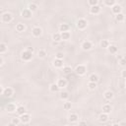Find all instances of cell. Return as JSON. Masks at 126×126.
I'll list each match as a JSON object with an SVG mask.
<instances>
[{
  "label": "cell",
  "instance_id": "21",
  "mask_svg": "<svg viewBox=\"0 0 126 126\" xmlns=\"http://www.w3.org/2000/svg\"><path fill=\"white\" fill-rule=\"evenodd\" d=\"M99 81V77L96 74H91L89 77V82H93V83H96Z\"/></svg>",
  "mask_w": 126,
  "mask_h": 126
},
{
  "label": "cell",
  "instance_id": "9",
  "mask_svg": "<svg viewBox=\"0 0 126 126\" xmlns=\"http://www.w3.org/2000/svg\"><path fill=\"white\" fill-rule=\"evenodd\" d=\"M31 119H32V117H31V115H30L29 113H25V114H23L22 116H20L21 123H23V124H28V123H30V122H31Z\"/></svg>",
  "mask_w": 126,
  "mask_h": 126
},
{
  "label": "cell",
  "instance_id": "45",
  "mask_svg": "<svg viewBox=\"0 0 126 126\" xmlns=\"http://www.w3.org/2000/svg\"><path fill=\"white\" fill-rule=\"evenodd\" d=\"M119 125H120V126H126V121H121V122L119 123Z\"/></svg>",
  "mask_w": 126,
  "mask_h": 126
},
{
  "label": "cell",
  "instance_id": "38",
  "mask_svg": "<svg viewBox=\"0 0 126 126\" xmlns=\"http://www.w3.org/2000/svg\"><path fill=\"white\" fill-rule=\"evenodd\" d=\"M11 122L13 123V124H15L16 126L19 124V123H21V120H20V117H13L12 119H11Z\"/></svg>",
  "mask_w": 126,
  "mask_h": 126
},
{
  "label": "cell",
  "instance_id": "42",
  "mask_svg": "<svg viewBox=\"0 0 126 126\" xmlns=\"http://www.w3.org/2000/svg\"><path fill=\"white\" fill-rule=\"evenodd\" d=\"M121 77H122L123 79H126V70H122V72H121Z\"/></svg>",
  "mask_w": 126,
  "mask_h": 126
},
{
  "label": "cell",
  "instance_id": "30",
  "mask_svg": "<svg viewBox=\"0 0 126 126\" xmlns=\"http://www.w3.org/2000/svg\"><path fill=\"white\" fill-rule=\"evenodd\" d=\"M109 45H110V43H109V41L107 39H102L100 41V47H102V48H106L107 49Z\"/></svg>",
  "mask_w": 126,
  "mask_h": 126
},
{
  "label": "cell",
  "instance_id": "29",
  "mask_svg": "<svg viewBox=\"0 0 126 126\" xmlns=\"http://www.w3.org/2000/svg\"><path fill=\"white\" fill-rule=\"evenodd\" d=\"M69 96H70V95H69V93L66 92V91L60 93V98H61L62 100H67V99L69 98Z\"/></svg>",
  "mask_w": 126,
  "mask_h": 126
},
{
  "label": "cell",
  "instance_id": "2",
  "mask_svg": "<svg viewBox=\"0 0 126 126\" xmlns=\"http://www.w3.org/2000/svg\"><path fill=\"white\" fill-rule=\"evenodd\" d=\"M75 73L79 76H84L86 73H87V67L83 64H80V65H77L76 68H75Z\"/></svg>",
  "mask_w": 126,
  "mask_h": 126
},
{
  "label": "cell",
  "instance_id": "26",
  "mask_svg": "<svg viewBox=\"0 0 126 126\" xmlns=\"http://www.w3.org/2000/svg\"><path fill=\"white\" fill-rule=\"evenodd\" d=\"M7 50H8L7 44H6V43H4V42H1V43H0V54H1V55H3Z\"/></svg>",
  "mask_w": 126,
  "mask_h": 126
},
{
  "label": "cell",
  "instance_id": "27",
  "mask_svg": "<svg viewBox=\"0 0 126 126\" xmlns=\"http://www.w3.org/2000/svg\"><path fill=\"white\" fill-rule=\"evenodd\" d=\"M115 20H116L118 23H122V22H124V20H125V15H124L123 13H120V14H118V15L115 16Z\"/></svg>",
  "mask_w": 126,
  "mask_h": 126
},
{
  "label": "cell",
  "instance_id": "4",
  "mask_svg": "<svg viewBox=\"0 0 126 126\" xmlns=\"http://www.w3.org/2000/svg\"><path fill=\"white\" fill-rule=\"evenodd\" d=\"M32 58V53L30 52V51H28V50H25V51H23L21 53V59L23 61H26L27 62V61H30Z\"/></svg>",
  "mask_w": 126,
  "mask_h": 126
},
{
  "label": "cell",
  "instance_id": "19",
  "mask_svg": "<svg viewBox=\"0 0 126 126\" xmlns=\"http://www.w3.org/2000/svg\"><path fill=\"white\" fill-rule=\"evenodd\" d=\"M25 30H26L25 24H23V23H18V24L16 25V31H17L18 32H25Z\"/></svg>",
  "mask_w": 126,
  "mask_h": 126
},
{
  "label": "cell",
  "instance_id": "48",
  "mask_svg": "<svg viewBox=\"0 0 126 126\" xmlns=\"http://www.w3.org/2000/svg\"><path fill=\"white\" fill-rule=\"evenodd\" d=\"M7 126H16V125H15V124H13L12 122H10V123H9V124H8Z\"/></svg>",
  "mask_w": 126,
  "mask_h": 126
},
{
  "label": "cell",
  "instance_id": "33",
  "mask_svg": "<svg viewBox=\"0 0 126 126\" xmlns=\"http://www.w3.org/2000/svg\"><path fill=\"white\" fill-rule=\"evenodd\" d=\"M28 9L33 13L34 11H36V10H37V5H36L35 3H30V4H29V8H28Z\"/></svg>",
  "mask_w": 126,
  "mask_h": 126
},
{
  "label": "cell",
  "instance_id": "39",
  "mask_svg": "<svg viewBox=\"0 0 126 126\" xmlns=\"http://www.w3.org/2000/svg\"><path fill=\"white\" fill-rule=\"evenodd\" d=\"M55 58H56V59H61V60H63V58H64L63 52H57V53L55 54Z\"/></svg>",
  "mask_w": 126,
  "mask_h": 126
},
{
  "label": "cell",
  "instance_id": "34",
  "mask_svg": "<svg viewBox=\"0 0 126 126\" xmlns=\"http://www.w3.org/2000/svg\"><path fill=\"white\" fill-rule=\"evenodd\" d=\"M37 56L39 58H45L46 57V51L44 49H39L37 52Z\"/></svg>",
  "mask_w": 126,
  "mask_h": 126
},
{
  "label": "cell",
  "instance_id": "10",
  "mask_svg": "<svg viewBox=\"0 0 126 126\" xmlns=\"http://www.w3.org/2000/svg\"><path fill=\"white\" fill-rule=\"evenodd\" d=\"M111 11H112V13L116 16V15L122 13V7H121V5H119V4L116 3V4L111 8Z\"/></svg>",
  "mask_w": 126,
  "mask_h": 126
},
{
  "label": "cell",
  "instance_id": "6",
  "mask_svg": "<svg viewBox=\"0 0 126 126\" xmlns=\"http://www.w3.org/2000/svg\"><path fill=\"white\" fill-rule=\"evenodd\" d=\"M81 47H82L83 50L88 51V50H91V49L93 48V43H92V41H90V40H84V41L82 42Z\"/></svg>",
  "mask_w": 126,
  "mask_h": 126
},
{
  "label": "cell",
  "instance_id": "25",
  "mask_svg": "<svg viewBox=\"0 0 126 126\" xmlns=\"http://www.w3.org/2000/svg\"><path fill=\"white\" fill-rule=\"evenodd\" d=\"M115 4H116L115 0H105V1H103V5L107 6V7H110V8H112Z\"/></svg>",
  "mask_w": 126,
  "mask_h": 126
},
{
  "label": "cell",
  "instance_id": "44",
  "mask_svg": "<svg viewBox=\"0 0 126 126\" xmlns=\"http://www.w3.org/2000/svg\"><path fill=\"white\" fill-rule=\"evenodd\" d=\"M26 50H28V51H30V52L32 53V52H33V47H31V46H30V47H27Z\"/></svg>",
  "mask_w": 126,
  "mask_h": 126
},
{
  "label": "cell",
  "instance_id": "28",
  "mask_svg": "<svg viewBox=\"0 0 126 126\" xmlns=\"http://www.w3.org/2000/svg\"><path fill=\"white\" fill-rule=\"evenodd\" d=\"M59 89H60V88L58 87L57 84H51L50 87H49V90H50L51 93H57V92L59 91Z\"/></svg>",
  "mask_w": 126,
  "mask_h": 126
},
{
  "label": "cell",
  "instance_id": "7",
  "mask_svg": "<svg viewBox=\"0 0 126 126\" xmlns=\"http://www.w3.org/2000/svg\"><path fill=\"white\" fill-rule=\"evenodd\" d=\"M21 15H22V17H23L24 19L30 20V19L32 17V11H30L28 8H26V9L22 10V12H21Z\"/></svg>",
  "mask_w": 126,
  "mask_h": 126
},
{
  "label": "cell",
  "instance_id": "16",
  "mask_svg": "<svg viewBox=\"0 0 126 126\" xmlns=\"http://www.w3.org/2000/svg\"><path fill=\"white\" fill-rule=\"evenodd\" d=\"M78 120H79V116L76 113H71L68 117V121L71 123H76V122H78Z\"/></svg>",
  "mask_w": 126,
  "mask_h": 126
},
{
  "label": "cell",
  "instance_id": "52",
  "mask_svg": "<svg viewBox=\"0 0 126 126\" xmlns=\"http://www.w3.org/2000/svg\"><path fill=\"white\" fill-rule=\"evenodd\" d=\"M125 87H126V83H125Z\"/></svg>",
  "mask_w": 126,
  "mask_h": 126
},
{
  "label": "cell",
  "instance_id": "5",
  "mask_svg": "<svg viewBox=\"0 0 126 126\" xmlns=\"http://www.w3.org/2000/svg\"><path fill=\"white\" fill-rule=\"evenodd\" d=\"M5 108H6V110H7L9 113H13V112L17 111L18 106H17V105H16V103H14V102H9V103H7V104H6Z\"/></svg>",
  "mask_w": 126,
  "mask_h": 126
},
{
  "label": "cell",
  "instance_id": "43",
  "mask_svg": "<svg viewBox=\"0 0 126 126\" xmlns=\"http://www.w3.org/2000/svg\"><path fill=\"white\" fill-rule=\"evenodd\" d=\"M4 64V58H3V56L2 55H0V65L2 66Z\"/></svg>",
  "mask_w": 126,
  "mask_h": 126
},
{
  "label": "cell",
  "instance_id": "1",
  "mask_svg": "<svg viewBox=\"0 0 126 126\" xmlns=\"http://www.w3.org/2000/svg\"><path fill=\"white\" fill-rule=\"evenodd\" d=\"M13 21V15L9 12H5L1 14V22L4 24H9Z\"/></svg>",
  "mask_w": 126,
  "mask_h": 126
},
{
  "label": "cell",
  "instance_id": "8",
  "mask_svg": "<svg viewBox=\"0 0 126 126\" xmlns=\"http://www.w3.org/2000/svg\"><path fill=\"white\" fill-rule=\"evenodd\" d=\"M32 34L34 36V37H39L41 34H42V30L39 28V27H33L32 29Z\"/></svg>",
  "mask_w": 126,
  "mask_h": 126
},
{
  "label": "cell",
  "instance_id": "46",
  "mask_svg": "<svg viewBox=\"0 0 126 126\" xmlns=\"http://www.w3.org/2000/svg\"><path fill=\"white\" fill-rule=\"evenodd\" d=\"M4 90H5V88L3 87V86H1V94L3 95V93H4Z\"/></svg>",
  "mask_w": 126,
  "mask_h": 126
},
{
  "label": "cell",
  "instance_id": "11",
  "mask_svg": "<svg viewBox=\"0 0 126 126\" xmlns=\"http://www.w3.org/2000/svg\"><path fill=\"white\" fill-rule=\"evenodd\" d=\"M101 11V7L99 5H96V6H94V7H91L90 8V13L92 15H97L99 14Z\"/></svg>",
  "mask_w": 126,
  "mask_h": 126
},
{
  "label": "cell",
  "instance_id": "3",
  "mask_svg": "<svg viewBox=\"0 0 126 126\" xmlns=\"http://www.w3.org/2000/svg\"><path fill=\"white\" fill-rule=\"evenodd\" d=\"M76 27H77V29H79L80 31H83V30H85L87 27H88V22H87V20H85V19H79L78 21H77V23H76Z\"/></svg>",
  "mask_w": 126,
  "mask_h": 126
},
{
  "label": "cell",
  "instance_id": "36",
  "mask_svg": "<svg viewBox=\"0 0 126 126\" xmlns=\"http://www.w3.org/2000/svg\"><path fill=\"white\" fill-rule=\"evenodd\" d=\"M71 107H72L71 102H69V101H65V102L63 103V108H64L65 110H69V109H71Z\"/></svg>",
  "mask_w": 126,
  "mask_h": 126
},
{
  "label": "cell",
  "instance_id": "40",
  "mask_svg": "<svg viewBox=\"0 0 126 126\" xmlns=\"http://www.w3.org/2000/svg\"><path fill=\"white\" fill-rule=\"evenodd\" d=\"M119 64H120V66H125L126 65V58H122L121 60H119Z\"/></svg>",
  "mask_w": 126,
  "mask_h": 126
},
{
  "label": "cell",
  "instance_id": "41",
  "mask_svg": "<svg viewBox=\"0 0 126 126\" xmlns=\"http://www.w3.org/2000/svg\"><path fill=\"white\" fill-rule=\"evenodd\" d=\"M79 126H88V124H87V122L85 120H81L79 122Z\"/></svg>",
  "mask_w": 126,
  "mask_h": 126
},
{
  "label": "cell",
  "instance_id": "14",
  "mask_svg": "<svg viewBox=\"0 0 126 126\" xmlns=\"http://www.w3.org/2000/svg\"><path fill=\"white\" fill-rule=\"evenodd\" d=\"M108 118H109L108 114L103 113V112H101V113L98 115V121H99L100 123H105L106 121H108Z\"/></svg>",
  "mask_w": 126,
  "mask_h": 126
},
{
  "label": "cell",
  "instance_id": "17",
  "mask_svg": "<svg viewBox=\"0 0 126 126\" xmlns=\"http://www.w3.org/2000/svg\"><path fill=\"white\" fill-rule=\"evenodd\" d=\"M57 85H58V87L60 88V89H63V88H65V87H67V84H68V82H67V80L66 79H59L58 81H57V83H56Z\"/></svg>",
  "mask_w": 126,
  "mask_h": 126
},
{
  "label": "cell",
  "instance_id": "47",
  "mask_svg": "<svg viewBox=\"0 0 126 126\" xmlns=\"http://www.w3.org/2000/svg\"><path fill=\"white\" fill-rule=\"evenodd\" d=\"M122 58H123V57H122V56H120V55H118V56H117V60H121Z\"/></svg>",
  "mask_w": 126,
  "mask_h": 126
},
{
  "label": "cell",
  "instance_id": "15",
  "mask_svg": "<svg viewBox=\"0 0 126 126\" xmlns=\"http://www.w3.org/2000/svg\"><path fill=\"white\" fill-rule=\"evenodd\" d=\"M63 60L61 59H54L53 60V66L56 68V69H60V68H63Z\"/></svg>",
  "mask_w": 126,
  "mask_h": 126
},
{
  "label": "cell",
  "instance_id": "31",
  "mask_svg": "<svg viewBox=\"0 0 126 126\" xmlns=\"http://www.w3.org/2000/svg\"><path fill=\"white\" fill-rule=\"evenodd\" d=\"M61 37L63 40H68L71 37V33L69 32H61Z\"/></svg>",
  "mask_w": 126,
  "mask_h": 126
},
{
  "label": "cell",
  "instance_id": "22",
  "mask_svg": "<svg viewBox=\"0 0 126 126\" xmlns=\"http://www.w3.org/2000/svg\"><path fill=\"white\" fill-rule=\"evenodd\" d=\"M68 30H69V25L68 24H66V23L60 24V26H59V32H68Z\"/></svg>",
  "mask_w": 126,
  "mask_h": 126
},
{
  "label": "cell",
  "instance_id": "12",
  "mask_svg": "<svg viewBox=\"0 0 126 126\" xmlns=\"http://www.w3.org/2000/svg\"><path fill=\"white\" fill-rule=\"evenodd\" d=\"M103 97L106 99V100H111L113 97H114V94L112 91L108 90V91H105L104 94H103Z\"/></svg>",
  "mask_w": 126,
  "mask_h": 126
},
{
  "label": "cell",
  "instance_id": "51",
  "mask_svg": "<svg viewBox=\"0 0 126 126\" xmlns=\"http://www.w3.org/2000/svg\"><path fill=\"white\" fill-rule=\"evenodd\" d=\"M125 94H126V91H125Z\"/></svg>",
  "mask_w": 126,
  "mask_h": 126
},
{
  "label": "cell",
  "instance_id": "18",
  "mask_svg": "<svg viewBox=\"0 0 126 126\" xmlns=\"http://www.w3.org/2000/svg\"><path fill=\"white\" fill-rule=\"evenodd\" d=\"M111 110H112V106H111L110 104L105 103V104H103V105H102V112H103V113L109 114V113L111 112Z\"/></svg>",
  "mask_w": 126,
  "mask_h": 126
},
{
  "label": "cell",
  "instance_id": "24",
  "mask_svg": "<svg viewBox=\"0 0 126 126\" xmlns=\"http://www.w3.org/2000/svg\"><path fill=\"white\" fill-rule=\"evenodd\" d=\"M17 114L18 115H20V116H22L23 114H25V113H27L26 112V108H25V106H23V105H19L18 106V108H17Z\"/></svg>",
  "mask_w": 126,
  "mask_h": 126
},
{
  "label": "cell",
  "instance_id": "35",
  "mask_svg": "<svg viewBox=\"0 0 126 126\" xmlns=\"http://www.w3.org/2000/svg\"><path fill=\"white\" fill-rule=\"evenodd\" d=\"M96 87H97V84H96V83H93V82H89V83H88V88H89L91 91L95 90Z\"/></svg>",
  "mask_w": 126,
  "mask_h": 126
},
{
  "label": "cell",
  "instance_id": "23",
  "mask_svg": "<svg viewBox=\"0 0 126 126\" xmlns=\"http://www.w3.org/2000/svg\"><path fill=\"white\" fill-rule=\"evenodd\" d=\"M107 50H108L109 53H111V54H115V53L117 52V50H118V47H117L116 45H114V44H110V45L108 46Z\"/></svg>",
  "mask_w": 126,
  "mask_h": 126
},
{
  "label": "cell",
  "instance_id": "32",
  "mask_svg": "<svg viewBox=\"0 0 126 126\" xmlns=\"http://www.w3.org/2000/svg\"><path fill=\"white\" fill-rule=\"evenodd\" d=\"M72 68L70 67V66H65V67H63V74H65V75H70L71 73H72Z\"/></svg>",
  "mask_w": 126,
  "mask_h": 126
},
{
  "label": "cell",
  "instance_id": "50",
  "mask_svg": "<svg viewBox=\"0 0 126 126\" xmlns=\"http://www.w3.org/2000/svg\"><path fill=\"white\" fill-rule=\"evenodd\" d=\"M64 126H69V125H64Z\"/></svg>",
  "mask_w": 126,
  "mask_h": 126
},
{
  "label": "cell",
  "instance_id": "37",
  "mask_svg": "<svg viewBox=\"0 0 126 126\" xmlns=\"http://www.w3.org/2000/svg\"><path fill=\"white\" fill-rule=\"evenodd\" d=\"M98 0H89L88 1V4L91 6V7H94V6H96V5H98Z\"/></svg>",
  "mask_w": 126,
  "mask_h": 126
},
{
  "label": "cell",
  "instance_id": "13",
  "mask_svg": "<svg viewBox=\"0 0 126 126\" xmlns=\"http://www.w3.org/2000/svg\"><path fill=\"white\" fill-rule=\"evenodd\" d=\"M13 94H14V90H13L12 88H10V87H7V88H5V90H4V93H3V95H4V96L10 97V96H12Z\"/></svg>",
  "mask_w": 126,
  "mask_h": 126
},
{
  "label": "cell",
  "instance_id": "20",
  "mask_svg": "<svg viewBox=\"0 0 126 126\" xmlns=\"http://www.w3.org/2000/svg\"><path fill=\"white\" fill-rule=\"evenodd\" d=\"M52 39H53V41L54 42H59V41H61L62 40V37H61V32H55V33H53L52 34Z\"/></svg>",
  "mask_w": 126,
  "mask_h": 126
},
{
  "label": "cell",
  "instance_id": "49",
  "mask_svg": "<svg viewBox=\"0 0 126 126\" xmlns=\"http://www.w3.org/2000/svg\"><path fill=\"white\" fill-rule=\"evenodd\" d=\"M111 126H120V125H119V123H113Z\"/></svg>",
  "mask_w": 126,
  "mask_h": 126
}]
</instances>
